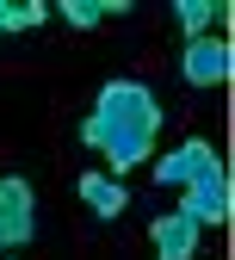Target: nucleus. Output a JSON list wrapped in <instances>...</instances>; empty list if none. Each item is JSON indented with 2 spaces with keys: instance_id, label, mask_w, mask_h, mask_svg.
Wrapping results in <instances>:
<instances>
[{
  "instance_id": "1",
  "label": "nucleus",
  "mask_w": 235,
  "mask_h": 260,
  "mask_svg": "<svg viewBox=\"0 0 235 260\" xmlns=\"http://www.w3.org/2000/svg\"><path fill=\"white\" fill-rule=\"evenodd\" d=\"M161 137V106L143 81H106L99 87V106L81 124V143H93L112 161V180H124L130 168H143L149 149Z\"/></svg>"
},
{
  "instance_id": "2",
  "label": "nucleus",
  "mask_w": 235,
  "mask_h": 260,
  "mask_svg": "<svg viewBox=\"0 0 235 260\" xmlns=\"http://www.w3.org/2000/svg\"><path fill=\"white\" fill-rule=\"evenodd\" d=\"M31 223H38V192L19 174H0V254H13L31 242Z\"/></svg>"
},
{
  "instance_id": "3",
  "label": "nucleus",
  "mask_w": 235,
  "mask_h": 260,
  "mask_svg": "<svg viewBox=\"0 0 235 260\" xmlns=\"http://www.w3.org/2000/svg\"><path fill=\"white\" fill-rule=\"evenodd\" d=\"M180 217H192L198 230H205V223H229V168L223 161L180 186Z\"/></svg>"
},
{
  "instance_id": "4",
  "label": "nucleus",
  "mask_w": 235,
  "mask_h": 260,
  "mask_svg": "<svg viewBox=\"0 0 235 260\" xmlns=\"http://www.w3.org/2000/svg\"><path fill=\"white\" fill-rule=\"evenodd\" d=\"M229 69H235V50H229V38H186V81L192 87H223L229 81Z\"/></svg>"
},
{
  "instance_id": "5",
  "label": "nucleus",
  "mask_w": 235,
  "mask_h": 260,
  "mask_svg": "<svg viewBox=\"0 0 235 260\" xmlns=\"http://www.w3.org/2000/svg\"><path fill=\"white\" fill-rule=\"evenodd\" d=\"M205 168H217V143L186 137L180 149H167V155L155 161V180H161V186H186V180H198Z\"/></svg>"
},
{
  "instance_id": "6",
  "label": "nucleus",
  "mask_w": 235,
  "mask_h": 260,
  "mask_svg": "<svg viewBox=\"0 0 235 260\" xmlns=\"http://www.w3.org/2000/svg\"><path fill=\"white\" fill-rule=\"evenodd\" d=\"M149 242H155V260H192L198 254V223L192 217H155L149 223Z\"/></svg>"
},
{
  "instance_id": "7",
  "label": "nucleus",
  "mask_w": 235,
  "mask_h": 260,
  "mask_svg": "<svg viewBox=\"0 0 235 260\" xmlns=\"http://www.w3.org/2000/svg\"><path fill=\"white\" fill-rule=\"evenodd\" d=\"M81 199H87V211L93 217H124V205H130V192H124V180H112V174H81Z\"/></svg>"
},
{
  "instance_id": "8",
  "label": "nucleus",
  "mask_w": 235,
  "mask_h": 260,
  "mask_svg": "<svg viewBox=\"0 0 235 260\" xmlns=\"http://www.w3.org/2000/svg\"><path fill=\"white\" fill-rule=\"evenodd\" d=\"M112 13H124V0H62V19H69L75 31H87V25H99V19H112Z\"/></svg>"
},
{
  "instance_id": "9",
  "label": "nucleus",
  "mask_w": 235,
  "mask_h": 260,
  "mask_svg": "<svg viewBox=\"0 0 235 260\" xmlns=\"http://www.w3.org/2000/svg\"><path fill=\"white\" fill-rule=\"evenodd\" d=\"M211 19H217V0H180V25H186V38H205Z\"/></svg>"
},
{
  "instance_id": "10",
  "label": "nucleus",
  "mask_w": 235,
  "mask_h": 260,
  "mask_svg": "<svg viewBox=\"0 0 235 260\" xmlns=\"http://www.w3.org/2000/svg\"><path fill=\"white\" fill-rule=\"evenodd\" d=\"M31 25H44V7H38V0H25V7H7V31H31Z\"/></svg>"
},
{
  "instance_id": "11",
  "label": "nucleus",
  "mask_w": 235,
  "mask_h": 260,
  "mask_svg": "<svg viewBox=\"0 0 235 260\" xmlns=\"http://www.w3.org/2000/svg\"><path fill=\"white\" fill-rule=\"evenodd\" d=\"M0 31H7V0H0Z\"/></svg>"
}]
</instances>
